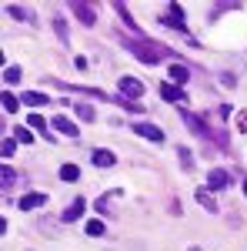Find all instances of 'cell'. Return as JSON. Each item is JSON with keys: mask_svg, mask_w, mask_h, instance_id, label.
Returning <instances> with one entry per match:
<instances>
[{"mask_svg": "<svg viewBox=\"0 0 247 251\" xmlns=\"http://www.w3.org/2000/svg\"><path fill=\"white\" fill-rule=\"evenodd\" d=\"M84 211H87V201H84V198H77L74 204H70V208L64 211V221H77V218H80Z\"/></svg>", "mask_w": 247, "mask_h": 251, "instance_id": "obj_15", "label": "cell"}, {"mask_svg": "<svg viewBox=\"0 0 247 251\" xmlns=\"http://www.w3.org/2000/svg\"><path fill=\"white\" fill-rule=\"evenodd\" d=\"M70 7H74V14H77L80 20H84L87 27H94V24H97V10L90 7V3H80V0H70Z\"/></svg>", "mask_w": 247, "mask_h": 251, "instance_id": "obj_5", "label": "cell"}, {"mask_svg": "<svg viewBox=\"0 0 247 251\" xmlns=\"http://www.w3.org/2000/svg\"><path fill=\"white\" fill-rule=\"evenodd\" d=\"M30 127H34V131H47V121L40 114H30Z\"/></svg>", "mask_w": 247, "mask_h": 251, "instance_id": "obj_27", "label": "cell"}, {"mask_svg": "<svg viewBox=\"0 0 247 251\" xmlns=\"http://www.w3.org/2000/svg\"><path fill=\"white\" fill-rule=\"evenodd\" d=\"M167 17H171V27H174V30L187 34V24H184V7H180V3H167Z\"/></svg>", "mask_w": 247, "mask_h": 251, "instance_id": "obj_7", "label": "cell"}, {"mask_svg": "<svg viewBox=\"0 0 247 251\" xmlns=\"http://www.w3.org/2000/svg\"><path fill=\"white\" fill-rule=\"evenodd\" d=\"M241 188H244V194H247V177H244V184H241Z\"/></svg>", "mask_w": 247, "mask_h": 251, "instance_id": "obj_31", "label": "cell"}, {"mask_svg": "<svg viewBox=\"0 0 247 251\" xmlns=\"http://www.w3.org/2000/svg\"><path fill=\"white\" fill-rule=\"evenodd\" d=\"M187 251H201V248H197V245H190V248H187Z\"/></svg>", "mask_w": 247, "mask_h": 251, "instance_id": "obj_30", "label": "cell"}, {"mask_svg": "<svg viewBox=\"0 0 247 251\" xmlns=\"http://www.w3.org/2000/svg\"><path fill=\"white\" fill-rule=\"evenodd\" d=\"M54 30H57L60 44H67V40H70V34H67V20L60 17V14H54Z\"/></svg>", "mask_w": 247, "mask_h": 251, "instance_id": "obj_17", "label": "cell"}, {"mask_svg": "<svg viewBox=\"0 0 247 251\" xmlns=\"http://www.w3.org/2000/svg\"><path fill=\"white\" fill-rule=\"evenodd\" d=\"M237 127H241V131H244V134H247V111H244V114H241V117H237Z\"/></svg>", "mask_w": 247, "mask_h": 251, "instance_id": "obj_29", "label": "cell"}, {"mask_svg": "<svg viewBox=\"0 0 247 251\" xmlns=\"http://www.w3.org/2000/svg\"><path fill=\"white\" fill-rule=\"evenodd\" d=\"M14 181H17V174H14L10 168H7V164H3V171H0V184H3V188H10Z\"/></svg>", "mask_w": 247, "mask_h": 251, "instance_id": "obj_24", "label": "cell"}, {"mask_svg": "<svg viewBox=\"0 0 247 251\" xmlns=\"http://www.w3.org/2000/svg\"><path fill=\"white\" fill-rule=\"evenodd\" d=\"M23 104L40 107V104H47V94H40V91H27V94H23Z\"/></svg>", "mask_w": 247, "mask_h": 251, "instance_id": "obj_18", "label": "cell"}, {"mask_svg": "<svg viewBox=\"0 0 247 251\" xmlns=\"http://www.w3.org/2000/svg\"><path fill=\"white\" fill-rule=\"evenodd\" d=\"M17 204H20V211H34V208H44V204H47V194L30 191V194H23Z\"/></svg>", "mask_w": 247, "mask_h": 251, "instance_id": "obj_6", "label": "cell"}, {"mask_svg": "<svg viewBox=\"0 0 247 251\" xmlns=\"http://www.w3.org/2000/svg\"><path fill=\"white\" fill-rule=\"evenodd\" d=\"M160 97H164V100H177V104H187V94H184L177 84H167V80L160 84Z\"/></svg>", "mask_w": 247, "mask_h": 251, "instance_id": "obj_9", "label": "cell"}, {"mask_svg": "<svg viewBox=\"0 0 247 251\" xmlns=\"http://www.w3.org/2000/svg\"><path fill=\"white\" fill-rule=\"evenodd\" d=\"M50 124H54V131H60V134H67V137H77V124L70 121V117L57 114L54 121H50Z\"/></svg>", "mask_w": 247, "mask_h": 251, "instance_id": "obj_10", "label": "cell"}, {"mask_svg": "<svg viewBox=\"0 0 247 251\" xmlns=\"http://www.w3.org/2000/svg\"><path fill=\"white\" fill-rule=\"evenodd\" d=\"M134 50V57H140V60H147V64H160V47H154V44H127Z\"/></svg>", "mask_w": 247, "mask_h": 251, "instance_id": "obj_2", "label": "cell"}, {"mask_svg": "<svg viewBox=\"0 0 247 251\" xmlns=\"http://www.w3.org/2000/svg\"><path fill=\"white\" fill-rule=\"evenodd\" d=\"M97 211H100V214H107V211H111V194H107V198H100V201H97Z\"/></svg>", "mask_w": 247, "mask_h": 251, "instance_id": "obj_28", "label": "cell"}, {"mask_svg": "<svg viewBox=\"0 0 247 251\" xmlns=\"http://www.w3.org/2000/svg\"><path fill=\"white\" fill-rule=\"evenodd\" d=\"M177 154H180V168H184V171H190V168H194V161H190V151H187V148H180Z\"/></svg>", "mask_w": 247, "mask_h": 251, "instance_id": "obj_26", "label": "cell"}, {"mask_svg": "<svg viewBox=\"0 0 247 251\" xmlns=\"http://www.w3.org/2000/svg\"><path fill=\"white\" fill-rule=\"evenodd\" d=\"M111 3H114V14L124 20V27H127V30H140V27H137V20L131 17V10H127V3H124V0H111Z\"/></svg>", "mask_w": 247, "mask_h": 251, "instance_id": "obj_8", "label": "cell"}, {"mask_svg": "<svg viewBox=\"0 0 247 251\" xmlns=\"http://www.w3.org/2000/svg\"><path fill=\"white\" fill-rule=\"evenodd\" d=\"M7 14L17 20H27V24H37V17H34V10H27V7H17V3H10L7 7Z\"/></svg>", "mask_w": 247, "mask_h": 251, "instance_id": "obj_14", "label": "cell"}, {"mask_svg": "<svg viewBox=\"0 0 247 251\" xmlns=\"http://www.w3.org/2000/svg\"><path fill=\"white\" fill-rule=\"evenodd\" d=\"M104 231H107V228H104L100 218H90V221H87V234H90V238H100Z\"/></svg>", "mask_w": 247, "mask_h": 251, "instance_id": "obj_20", "label": "cell"}, {"mask_svg": "<svg viewBox=\"0 0 247 251\" xmlns=\"http://www.w3.org/2000/svg\"><path fill=\"white\" fill-rule=\"evenodd\" d=\"M167 74H171V80L177 84V87H180V84H187V80H190V71L184 67V64H171V71H167Z\"/></svg>", "mask_w": 247, "mask_h": 251, "instance_id": "obj_13", "label": "cell"}, {"mask_svg": "<svg viewBox=\"0 0 247 251\" xmlns=\"http://www.w3.org/2000/svg\"><path fill=\"white\" fill-rule=\"evenodd\" d=\"M10 134L17 137V144H30V141H34V134H30V131H27V127H14V131H10Z\"/></svg>", "mask_w": 247, "mask_h": 251, "instance_id": "obj_23", "label": "cell"}, {"mask_svg": "<svg viewBox=\"0 0 247 251\" xmlns=\"http://www.w3.org/2000/svg\"><path fill=\"white\" fill-rule=\"evenodd\" d=\"M14 151H17V137H3V144H0V154H3V161H7V157H14Z\"/></svg>", "mask_w": 247, "mask_h": 251, "instance_id": "obj_19", "label": "cell"}, {"mask_svg": "<svg viewBox=\"0 0 247 251\" xmlns=\"http://www.w3.org/2000/svg\"><path fill=\"white\" fill-rule=\"evenodd\" d=\"M74 114L80 117V121H87V124H90V121L97 117V111L90 107V104H74Z\"/></svg>", "mask_w": 247, "mask_h": 251, "instance_id": "obj_16", "label": "cell"}, {"mask_svg": "<svg viewBox=\"0 0 247 251\" xmlns=\"http://www.w3.org/2000/svg\"><path fill=\"white\" fill-rule=\"evenodd\" d=\"M227 184H230V174L224 171V168H214V171L207 174V188L210 191H224Z\"/></svg>", "mask_w": 247, "mask_h": 251, "instance_id": "obj_4", "label": "cell"}, {"mask_svg": "<svg viewBox=\"0 0 247 251\" xmlns=\"http://www.w3.org/2000/svg\"><path fill=\"white\" fill-rule=\"evenodd\" d=\"M134 134L147 137V141H154V144H160V141H164V131H160L157 124H151V121H137V124H134Z\"/></svg>", "mask_w": 247, "mask_h": 251, "instance_id": "obj_3", "label": "cell"}, {"mask_svg": "<svg viewBox=\"0 0 247 251\" xmlns=\"http://www.w3.org/2000/svg\"><path fill=\"white\" fill-rule=\"evenodd\" d=\"M117 87H120V94L127 97V100H140L144 97V80H137V77H120Z\"/></svg>", "mask_w": 247, "mask_h": 251, "instance_id": "obj_1", "label": "cell"}, {"mask_svg": "<svg viewBox=\"0 0 247 251\" xmlns=\"http://www.w3.org/2000/svg\"><path fill=\"white\" fill-rule=\"evenodd\" d=\"M0 104H3V111H7V114H14V111L20 107V104H17V97H14V94H7V91H3V97H0Z\"/></svg>", "mask_w": 247, "mask_h": 251, "instance_id": "obj_22", "label": "cell"}, {"mask_svg": "<svg viewBox=\"0 0 247 251\" xmlns=\"http://www.w3.org/2000/svg\"><path fill=\"white\" fill-rule=\"evenodd\" d=\"M60 177H64V181H77V177H80V168H77V164H64V168H60Z\"/></svg>", "mask_w": 247, "mask_h": 251, "instance_id": "obj_21", "label": "cell"}, {"mask_svg": "<svg viewBox=\"0 0 247 251\" xmlns=\"http://www.w3.org/2000/svg\"><path fill=\"white\" fill-rule=\"evenodd\" d=\"M94 164H97V168H114V164H117L114 151H107V148H97V151H94Z\"/></svg>", "mask_w": 247, "mask_h": 251, "instance_id": "obj_12", "label": "cell"}, {"mask_svg": "<svg viewBox=\"0 0 247 251\" xmlns=\"http://www.w3.org/2000/svg\"><path fill=\"white\" fill-rule=\"evenodd\" d=\"M194 198H197V204H204V208H207L210 214H217V211H221V208H217V201H214V194H210L207 188H197V191H194Z\"/></svg>", "mask_w": 247, "mask_h": 251, "instance_id": "obj_11", "label": "cell"}, {"mask_svg": "<svg viewBox=\"0 0 247 251\" xmlns=\"http://www.w3.org/2000/svg\"><path fill=\"white\" fill-rule=\"evenodd\" d=\"M3 80H7V84H17V80H20V67H17V64L3 71Z\"/></svg>", "mask_w": 247, "mask_h": 251, "instance_id": "obj_25", "label": "cell"}]
</instances>
